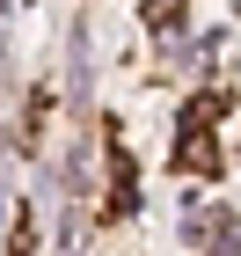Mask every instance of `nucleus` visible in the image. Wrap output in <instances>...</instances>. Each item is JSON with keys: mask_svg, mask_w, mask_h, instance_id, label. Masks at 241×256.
<instances>
[{"mask_svg": "<svg viewBox=\"0 0 241 256\" xmlns=\"http://www.w3.org/2000/svg\"><path fill=\"white\" fill-rule=\"evenodd\" d=\"M146 15H154V30H176V15H183V0H154Z\"/></svg>", "mask_w": 241, "mask_h": 256, "instance_id": "f03ea898", "label": "nucleus"}, {"mask_svg": "<svg viewBox=\"0 0 241 256\" xmlns=\"http://www.w3.org/2000/svg\"><path fill=\"white\" fill-rule=\"evenodd\" d=\"M176 168H190V176H212V168H220V146H212L205 132H190V139L176 146Z\"/></svg>", "mask_w": 241, "mask_h": 256, "instance_id": "f257e3e1", "label": "nucleus"}]
</instances>
